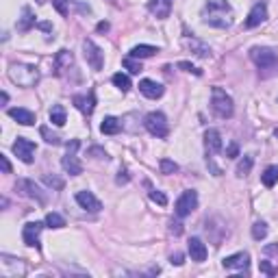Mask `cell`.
<instances>
[{
	"label": "cell",
	"mask_w": 278,
	"mask_h": 278,
	"mask_svg": "<svg viewBox=\"0 0 278 278\" xmlns=\"http://www.w3.org/2000/svg\"><path fill=\"white\" fill-rule=\"evenodd\" d=\"M202 18L209 26L228 28L233 24V9L226 0H209V2L204 4Z\"/></svg>",
	"instance_id": "cell-1"
},
{
	"label": "cell",
	"mask_w": 278,
	"mask_h": 278,
	"mask_svg": "<svg viewBox=\"0 0 278 278\" xmlns=\"http://www.w3.org/2000/svg\"><path fill=\"white\" fill-rule=\"evenodd\" d=\"M211 109H213V113H215L217 118H222V120L233 118V113H235L233 98L222 89V87H213V91H211Z\"/></svg>",
	"instance_id": "cell-2"
},
{
	"label": "cell",
	"mask_w": 278,
	"mask_h": 278,
	"mask_svg": "<svg viewBox=\"0 0 278 278\" xmlns=\"http://www.w3.org/2000/svg\"><path fill=\"white\" fill-rule=\"evenodd\" d=\"M9 79L20 87H33L37 83V79H40V72H37V67H33V65L13 63V65L9 67Z\"/></svg>",
	"instance_id": "cell-3"
},
{
	"label": "cell",
	"mask_w": 278,
	"mask_h": 278,
	"mask_svg": "<svg viewBox=\"0 0 278 278\" xmlns=\"http://www.w3.org/2000/svg\"><path fill=\"white\" fill-rule=\"evenodd\" d=\"M144 126L150 135H154V137H159V139L168 137V133H170L168 118H165L161 111H150V113L144 118Z\"/></svg>",
	"instance_id": "cell-4"
},
{
	"label": "cell",
	"mask_w": 278,
	"mask_h": 278,
	"mask_svg": "<svg viewBox=\"0 0 278 278\" xmlns=\"http://www.w3.org/2000/svg\"><path fill=\"white\" fill-rule=\"evenodd\" d=\"M79 146H81V141L79 139H72L70 144H67V154L61 159V165H63V170H65L70 176H79V174H83V165H81V161L76 159V150H79Z\"/></svg>",
	"instance_id": "cell-5"
},
{
	"label": "cell",
	"mask_w": 278,
	"mask_h": 278,
	"mask_svg": "<svg viewBox=\"0 0 278 278\" xmlns=\"http://www.w3.org/2000/svg\"><path fill=\"white\" fill-rule=\"evenodd\" d=\"M196 207H198V193L193 192V189H187V192L180 193V198L176 200V204H174V213H176L178 217H187L196 211Z\"/></svg>",
	"instance_id": "cell-6"
},
{
	"label": "cell",
	"mask_w": 278,
	"mask_h": 278,
	"mask_svg": "<svg viewBox=\"0 0 278 278\" xmlns=\"http://www.w3.org/2000/svg\"><path fill=\"white\" fill-rule=\"evenodd\" d=\"M252 61L257 63V67L267 70V67H276L278 65V57L272 48H252L250 50Z\"/></svg>",
	"instance_id": "cell-7"
},
{
	"label": "cell",
	"mask_w": 278,
	"mask_h": 278,
	"mask_svg": "<svg viewBox=\"0 0 278 278\" xmlns=\"http://www.w3.org/2000/svg\"><path fill=\"white\" fill-rule=\"evenodd\" d=\"M13 152H16V157L20 159L22 163H33L35 152H37V146L26 137H18V141L13 144Z\"/></svg>",
	"instance_id": "cell-8"
},
{
	"label": "cell",
	"mask_w": 278,
	"mask_h": 278,
	"mask_svg": "<svg viewBox=\"0 0 278 278\" xmlns=\"http://www.w3.org/2000/svg\"><path fill=\"white\" fill-rule=\"evenodd\" d=\"M83 50H85L87 63H89L94 70H102V65H105V52H102L91 40H85V42H83Z\"/></svg>",
	"instance_id": "cell-9"
},
{
	"label": "cell",
	"mask_w": 278,
	"mask_h": 278,
	"mask_svg": "<svg viewBox=\"0 0 278 278\" xmlns=\"http://www.w3.org/2000/svg\"><path fill=\"white\" fill-rule=\"evenodd\" d=\"M16 189L22 193V196H26V198H33V200H37V202H46V196L42 193V189L37 187L33 180H28V178H22V180H18L16 183Z\"/></svg>",
	"instance_id": "cell-10"
},
{
	"label": "cell",
	"mask_w": 278,
	"mask_h": 278,
	"mask_svg": "<svg viewBox=\"0 0 278 278\" xmlns=\"http://www.w3.org/2000/svg\"><path fill=\"white\" fill-rule=\"evenodd\" d=\"M42 228H43V224L42 222H28L26 226H24V231H22V239H24V243L26 246H35V248H40V235H42Z\"/></svg>",
	"instance_id": "cell-11"
},
{
	"label": "cell",
	"mask_w": 278,
	"mask_h": 278,
	"mask_svg": "<svg viewBox=\"0 0 278 278\" xmlns=\"http://www.w3.org/2000/svg\"><path fill=\"white\" fill-rule=\"evenodd\" d=\"M76 202L81 204V209H85V211H89V213H98L102 209L100 200L96 198L91 192H79L76 193Z\"/></svg>",
	"instance_id": "cell-12"
},
{
	"label": "cell",
	"mask_w": 278,
	"mask_h": 278,
	"mask_svg": "<svg viewBox=\"0 0 278 278\" xmlns=\"http://www.w3.org/2000/svg\"><path fill=\"white\" fill-rule=\"evenodd\" d=\"M265 20H267V7H265V2H257L255 7H252V11L248 13L246 26L248 28H255V26H258V24H263Z\"/></svg>",
	"instance_id": "cell-13"
},
{
	"label": "cell",
	"mask_w": 278,
	"mask_h": 278,
	"mask_svg": "<svg viewBox=\"0 0 278 278\" xmlns=\"http://www.w3.org/2000/svg\"><path fill=\"white\" fill-rule=\"evenodd\" d=\"M139 91L146 96V98H152V100H157L163 96V85L157 81H150V79H144V81H139Z\"/></svg>",
	"instance_id": "cell-14"
},
{
	"label": "cell",
	"mask_w": 278,
	"mask_h": 278,
	"mask_svg": "<svg viewBox=\"0 0 278 278\" xmlns=\"http://www.w3.org/2000/svg\"><path fill=\"white\" fill-rule=\"evenodd\" d=\"M72 102L76 105V109H79L81 113L91 115V113H94V109H96V94H94V91H89L87 96H74Z\"/></svg>",
	"instance_id": "cell-15"
},
{
	"label": "cell",
	"mask_w": 278,
	"mask_h": 278,
	"mask_svg": "<svg viewBox=\"0 0 278 278\" xmlns=\"http://www.w3.org/2000/svg\"><path fill=\"white\" fill-rule=\"evenodd\" d=\"M248 263H250L248 252H237V255H231V257L224 258L222 265L226 267V270H246Z\"/></svg>",
	"instance_id": "cell-16"
},
{
	"label": "cell",
	"mask_w": 278,
	"mask_h": 278,
	"mask_svg": "<svg viewBox=\"0 0 278 278\" xmlns=\"http://www.w3.org/2000/svg\"><path fill=\"white\" fill-rule=\"evenodd\" d=\"M148 9L152 16H157L159 20H165L172 11V0H150L148 2Z\"/></svg>",
	"instance_id": "cell-17"
},
{
	"label": "cell",
	"mask_w": 278,
	"mask_h": 278,
	"mask_svg": "<svg viewBox=\"0 0 278 278\" xmlns=\"http://www.w3.org/2000/svg\"><path fill=\"white\" fill-rule=\"evenodd\" d=\"M189 257L196 263H202L207 258V246L202 243V239H198V237L189 239Z\"/></svg>",
	"instance_id": "cell-18"
},
{
	"label": "cell",
	"mask_w": 278,
	"mask_h": 278,
	"mask_svg": "<svg viewBox=\"0 0 278 278\" xmlns=\"http://www.w3.org/2000/svg\"><path fill=\"white\" fill-rule=\"evenodd\" d=\"M204 146H207V150L211 154L222 150V135H219L217 128H209L207 133H204Z\"/></svg>",
	"instance_id": "cell-19"
},
{
	"label": "cell",
	"mask_w": 278,
	"mask_h": 278,
	"mask_svg": "<svg viewBox=\"0 0 278 278\" xmlns=\"http://www.w3.org/2000/svg\"><path fill=\"white\" fill-rule=\"evenodd\" d=\"M9 118H13L18 122V124H22V126H33L35 124V113H31V111H26V109H9Z\"/></svg>",
	"instance_id": "cell-20"
},
{
	"label": "cell",
	"mask_w": 278,
	"mask_h": 278,
	"mask_svg": "<svg viewBox=\"0 0 278 278\" xmlns=\"http://www.w3.org/2000/svg\"><path fill=\"white\" fill-rule=\"evenodd\" d=\"M74 63V57H72L70 50H59L55 57V72L57 74H63V70H70V65Z\"/></svg>",
	"instance_id": "cell-21"
},
{
	"label": "cell",
	"mask_w": 278,
	"mask_h": 278,
	"mask_svg": "<svg viewBox=\"0 0 278 278\" xmlns=\"http://www.w3.org/2000/svg\"><path fill=\"white\" fill-rule=\"evenodd\" d=\"M157 52H159V48L148 46V43H139V46H135L130 50V57H135V59H148V57H154Z\"/></svg>",
	"instance_id": "cell-22"
},
{
	"label": "cell",
	"mask_w": 278,
	"mask_h": 278,
	"mask_svg": "<svg viewBox=\"0 0 278 278\" xmlns=\"http://www.w3.org/2000/svg\"><path fill=\"white\" fill-rule=\"evenodd\" d=\"M120 128H122L120 120L113 118V115L105 118V120H102V124H100V130H102L105 135H115V133H120Z\"/></svg>",
	"instance_id": "cell-23"
},
{
	"label": "cell",
	"mask_w": 278,
	"mask_h": 278,
	"mask_svg": "<svg viewBox=\"0 0 278 278\" xmlns=\"http://www.w3.org/2000/svg\"><path fill=\"white\" fill-rule=\"evenodd\" d=\"M185 43H187L189 48L193 50V55H198V57H211V48L207 46V43H202V42H198V40H185Z\"/></svg>",
	"instance_id": "cell-24"
},
{
	"label": "cell",
	"mask_w": 278,
	"mask_h": 278,
	"mask_svg": "<svg viewBox=\"0 0 278 278\" xmlns=\"http://www.w3.org/2000/svg\"><path fill=\"white\" fill-rule=\"evenodd\" d=\"M261 180L265 187H274L278 183V165H270V168H265V172L261 174Z\"/></svg>",
	"instance_id": "cell-25"
},
{
	"label": "cell",
	"mask_w": 278,
	"mask_h": 278,
	"mask_svg": "<svg viewBox=\"0 0 278 278\" xmlns=\"http://www.w3.org/2000/svg\"><path fill=\"white\" fill-rule=\"evenodd\" d=\"M35 24V18H33V11L28 7H24L22 9V18H20V22H18V31H28V28Z\"/></svg>",
	"instance_id": "cell-26"
},
{
	"label": "cell",
	"mask_w": 278,
	"mask_h": 278,
	"mask_svg": "<svg viewBox=\"0 0 278 278\" xmlns=\"http://www.w3.org/2000/svg\"><path fill=\"white\" fill-rule=\"evenodd\" d=\"M50 122L55 126H63L67 122V115H65V109H63L61 105H55L50 109Z\"/></svg>",
	"instance_id": "cell-27"
},
{
	"label": "cell",
	"mask_w": 278,
	"mask_h": 278,
	"mask_svg": "<svg viewBox=\"0 0 278 278\" xmlns=\"http://www.w3.org/2000/svg\"><path fill=\"white\" fill-rule=\"evenodd\" d=\"M252 165H255V159H252L250 154H246V157L237 163V176H246V174H250Z\"/></svg>",
	"instance_id": "cell-28"
},
{
	"label": "cell",
	"mask_w": 278,
	"mask_h": 278,
	"mask_svg": "<svg viewBox=\"0 0 278 278\" xmlns=\"http://www.w3.org/2000/svg\"><path fill=\"white\" fill-rule=\"evenodd\" d=\"M113 85L118 87L120 91H128L130 89V79L126 74H122V72H118V74H113Z\"/></svg>",
	"instance_id": "cell-29"
},
{
	"label": "cell",
	"mask_w": 278,
	"mask_h": 278,
	"mask_svg": "<svg viewBox=\"0 0 278 278\" xmlns=\"http://www.w3.org/2000/svg\"><path fill=\"white\" fill-rule=\"evenodd\" d=\"M46 226L48 228H63L65 226V219H63L59 213H48L46 215Z\"/></svg>",
	"instance_id": "cell-30"
},
{
	"label": "cell",
	"mask_w": 278,
	"mask_h": 278,
	"mask_svg": "<svg viewBox=\"0 0 278 278\" xmlns=\"http://www.w3.org/2000/svg\"><path fill=\"white\" fill-rule=\"evenodd\" d=\"M43 183L48 185V187H52V189H63L65 187V183H63V178H59V176H55V174H43Z\"/></svg>",
	"instance_id": "cell-31"
},
{
	"label": "cell",
	"mask_w": 278,
	"mask_h": 278,
	"mask_svg": "<svg viewBox=\"0 0 278 278\" xmlns=\"http://www.w3.org/2000/svg\"><path fill=\"white\" fill-rule=\"evenodd\" d=\"M122 63H124V67L130 72V74H139V72L144 70V67H141V63L135 59V57H126V59L122 61Z\"/></svg>",
	"instance_id": "cell-32"
},
{
	"label": "cell",
	"mask_w": 278,
	"mask_h": 278,
	"mask_svg": "<svg viewBox=\"0 0 278 278\" xmlns=\"http://www.w3.org/2000/svg\"><path fill=\"white\" fill-rule=\"evenodd\" d=\"M40 133H42V137L46 139L48 144H52V146H59V144H61V137H59V135H55V133H52V130L48 128V126H42V128H40Z\"/></svg>",
	"instance_id": "cell-33"
},
{
	"label": "cell",
	"mask_w": 278,
	"mask_h": 278,
	"mask_svg": "<svg viewBox=\"0 0 278 278\" xmlns=\"http://www.w3.org/2000/svg\"><path fill=\"white\" fill-rule=\"evenodd\" d=\"M252 237H255L257 241L265 239V237H267V224H265V222H257L255 226H252Z\"/></svg>",
	"instance_id": "cell-34"
},
{
	"label": "cell",
	"mask_w": 278,
	"mask_h": 278,
	"mask_svg": "<svg viewBox=\"0 0 278 278\" xmlns=\"http://www.w3.org/2000/svg\"><path fill=\"white\" fill-rule=\"evenodd\" d=\"M161 172L163 174H174V172H178V165L174 163V161H170V159H161Z\"/></svg>",
	"instance_id": "cell-35"
},
{
	"label": "cell",
	"mask_w": 278,
	"mask_h": 278,
	"mask_svg": "<svg viewBox=\"0 0 278 278\" xmlns=\"http://www.w3.org/2000/svg\"><path fill=\"white\" fill-rule=\"evenodd\" d=\"M258 270H261L263 274H267V276H276L278 274V270L272 265L270 261H261V263H258Z\"/></svg>",
	"instance_id": "cell-36"
},
{
	"label": "cell",
	"mask_w": 278,
	"mask_h": 278,
	"mask_svg": "<svg viewBox=\"0 0 278 278\" xmlns=\"http://www.w3.org/2000/svg\"><path fill=\"white\" fill-rule=\"evenodd\" d=\"M150 200H152V202H157V204H161V207H165V204H168V196H165L163 192H157V189H154V192H150Z\"/></svg>",
	"instance_id": "cell-37"
},
{
	"label": "cell",
	"mask_w": 278,
	"mask_h": 278,
	"mask_svg": "<svg viewBox=\"0 0 278 278\" xmlns=\"http://www.w3.org/2000/svg\"><path fill=\"white\" fill-rule=\"evenodd\" d=\"M178 67H180V70H185V72H193L196 76L202 74V70H198V67H196V65H192L189 61H178Z\"/></svg>",
	"instance_id": "cell-38"
},
{
	"label": "cell",
	"mask_w": 278,
	"mask_h": 278,
	"mask_svg": "<svg viewBox=\"0 0 278 278\" xmlns=\"http://www.w3.org/2000/svg\"><path fill=\"white\" fill-rule=\"evenodd\" d=\"M87 154H91V157H96V159H105V161L109 159V154H107L102 148H98V146H94V148H89V150H87Z\"/></svg>",
	"instance_id": "cell-39"
},
{
	"label": "cell",
	"mask_w": 278,
	"mask_h": 278,
	"mask_svg": "<svg viewBox=\"0 0 278 278\" xmlns=\"http://www.w3.org/2000/svg\"><path fill=\"white\" fill-rule=\"evenodd\" d=\"M170 233L178 237L180 233H183V224H180V222H174V219H172V222H170Z\"/></svg>",
	"instance_id": "cell-40"
},
{
	"label": "cell",
	"mask_w": 278,
	"mask_h": 278,
	"mask_svg": "<svg viewBox=\"0 0 278 278\" xmlns=\"http://www.w3.org/2000/svg\"><path fill=\"white\" fill-rule=\"evenodd\" d=\"M0 165H2V172L4 174H11V163H9V159L4 157V154H0Z\"/></svg>",
	"instance_id": "cell-41"
},
{
	"label": "cell",
	"mask_w": 278,
	"mask_h": 278,
	"mask_svg": "<svg viewBox=\"0 0 278 278\" xmlns=\"http://www.w3.org/2000/svg\"><path fill=\"white\" fill-rule=\"evenodd\" d=\"M183 258H185V257L180 255V252H176V255H172V257H170V263H172V265H183V263H185Z\"/></svg>",
	"instance_id": "cell-42"
},
{
	"label": "cell",
	"mask_w": 278,
	"mask_h": 278,
	"mask_svg": "<svg viewBox=\"0 0 278 278\" xmlns=\"http://www.w3.org/2000/svg\"><path fill=\"white\" fill-rule=\"evenodd\" d=\"M63 2H65V0H55V7L59 9V11L63 13V16H65V13H67V9H65V4H63Z\"/></svg>",
	"instance_id": "cell-43"
},
{
	"label": "cell",
	"mask_w": 278,
	"mask_h": 278,
	"mask_svg": "<svg viewBox=\"0 0 278 278\" xmlns=\"http://www.w3.org/2000/svg\"><path fill=\"white\" fill-rule=\"evenodd\" d=\"M237 152H239V148H237L235 144H233L231 148H228V152H226V154H228V157H237Z\"/></svg>",
	"instance_id": "cell-44"
},
{
	"label": "cell",
	"mask_w": 278,
	"mask_h": 278,
	"mask_svg": "<svg viewBox=\"0 0 278 278\" xmlns=\"http://www.w3.org/2000/svg\"><path fill=\"white\" fill-rule=\"evenodd\" d=\"M96 28H98V33H107V31H109V24H107V22H100Z\"/></svg>",
	"instance_id": "cell-45"
},
{
	"label": "cell",
	"mask_w": 278,
	"mask_h": 278,
	"mask_svg": "<svg viewBox=\"0 0 278 278\" xmlns=\"http://www.w3.org/2000/svg\"><path fill=\"white\" fill-rule=\"evenodd\" d=\"M265 252H270V255H278V248H276V246H267Z\"/></svg>",
	"instance_id": "cell-46"
},
{
	"label": "cell",
	"mask_w": 278,
	"mask_h": 278,
	"mask_svg": "<svg viewBox=\"0 0 278 278\" xmlns=\"http://www.w3.org/2000/svg\"><path fill=\"white\" fill-rule=\"evenodd\" d=\"M0 100H2V105H7V100H9V94H7V91H2V96H0Z\"/></svg>",
	"instance_id": "cell-47"
},
{
	"label": "cell",
	"mask_w": 278,
	"mask_h": 278,
	"mask_svg": "<svg viewBox=\"0 0 278 278\" xmlns=\"http://www.w3.org/2000/svg\"><path fill=\"white\" fill-rule=\"evenodd\" d=\"M274 135H276V137H278V128H276V130H274Z\"/></svg>",
	"instance_id": "cell-48"
}]
</instances>
